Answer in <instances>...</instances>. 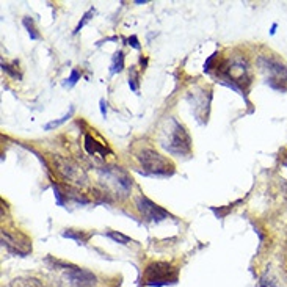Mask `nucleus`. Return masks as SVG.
Segmentation results:
<instances>
[{
  "mask_svg": "<svg viewBox=\"0 0 287 287\" xmlns=\"http://www.w3.org/2000/svg\"><path fill=\"white\" fill-rule=\"evenodd\" d=\"M157 141L163 151L176 157H185L192 153V137L176 118L170 116L162 123Z\"/></svg>",
  "mask_w": 287,
  "mask_h": 287,
  "instance_id": "f257e3e1",
  "label": "nucleus"
},
{
  "mask_svg": "<svg viewBox=\"0 0 287 287\" xmlns=\"http://www.w3.org/2000/svg\"><path fill=\"white\" fill-rule=\"evenodd\" d=\"M217 71L218 82L229 87L231 90L237 91L240 96L246 97L248 87L251 83V67L243 55L223 61L220 66H217Z\"/></svg>",
  "mask_w": 287,
  "mask_h": 287,
  "instance_id": "f03ea898",
  "label": "nucleus"
},
{
  "mask_svg": "<svg viewBox=\"0 0 287 287\" xmlns=\"http://www.w3.org/2000/svg\"><path fill=\"white\" fill-rule=\"evenodd\" d=\"M133 157L137 159V162L143 168V174L157 177H168L174 174L173 163L160 153H157L154 148L140 146L137 151H133Z\"/></svg>",
  "mask_w": 287,
  "mask_h": 287,
  "instance_id": "7ed1b4c3",
  "label": "nucleus"
},
{
  "mask_svg": "<svg viewBox=\"0 0 287 287\" xmlns=\"http://www.w3.org/2000/svg\"><path fill=\"white\" fill-rule=\"evenodd\" d=\"M258 66L265 76L267 85L279 93L287 91V64L276 57L261 55L258 58Z\"/></svg>",
  "mask_w": 287,
  "mask_h": 287,
  "instance_id": "20e7f679",
  "label": "nucleus"
},
{
  "mask_svg": "<svg viewBox=\"0 0 287 287\" xmlns=\"http://www.w3.org/2000/svg\"><path fill=\"white\" fill-rule=\"evenodd\" d=\"M179 279V270L170 262H151L143 273V284L151 287H162L176 284Z\"/></svg>",
  "mask_w": 287,
  "mask_h": 287,
  "instance_id": "39448f33",
  "label": "nucleus"
},
{
  "mask_svg": "<svg viewBox=\"0 0 287 287\" xmlns=\"http://www.w3.org/2000/svg\"><path fill=\"white\" fill-rule=\"evenodd\" d=\"M187 100L192 105L193 115L196 120L201 123H207L209 112H210V100H212V93L210 90H206L204 87H195L189 94Z\"/></svg>",
  "mask_w": 287,
  "mask_h": 287,
  "instance_id": "423d86ee",
  "label": "nucleus"
},
{
  "mask_svg": "<svg viewBox=\"0 0 287 287\" xmlns=\"http://www.w3.org/2000/svg\"><path fill=\"white\" fill-rule=\"evenodd\" d=\"M135 207H137V210L141 213V217L145 218V220L153 222V223H160L170 217V213H168L163 207L156 204L154 201H151L145 195H140V196L135 198Z\"/></svg>",
  "mask_w": 287,
  "mask_h": 287,
  "instance_id": "0eeeda50",
  "label": "nucleus"
},
{
  "mask_svg": "<svg viewBox=\"0 0 287 287\" xmlns=\"http://www.w3.org/2000/svg\"><path fill=\"white\" fill-rule=\"evenodd\" d=\"M54 162L57 165V171L66 181H69L76 185H83L87 182V174L83 173L82 168H79L74 162L66 160L60 156H54Z\"/></svg>",
  "mask_w": 287,
  "mask_h": 287,
  "instance_id": "6e6552de",
  "label": "nucleus"
},
{
  "mask_svg": "<svg viewBox=\"0 0 287 287\" xmlns=\"http://www.w3.org/2000/svg\"><path fill=\"white\" fill-rule=\"evenodd\" d=\"M105 181H109L115 192L121 193L123 196H126L130 190H132V179L127 176L126 171H123L120 166H112V168H104L102 170Z\"/></svg>",
  "mask_w": 287,
  "mask_h": 287,
  "instance_id": "1a4fd4ad",
  "label": "nucleus"
},
{
  "mask_svg": "<svg viewBox=\"0 0 287 287\" xmlns=\"http://www.w3.org/2000/svg\"><path fill=\"white\" fill-rule=\"evenodd\" d=\"M64 278L74 287H94L97 284V276L93 272L76 267V265H71L69 268H66Z\"/></svg>",
  "mask_w": 287,
  "mask_h": 287,
  "instance_id": "9d476101",
  "label": "nucleus"
},
{
  "mask_svg": "<svg viewBox=\"0 0 287 287\" xmlns=\"http://www.w3.org/2000/svg\"><path fill=\"white\" fill-rule=\"evenodd\" d=\"M2 245L11 253V255L16 256H27L31 251V242L25 237V235L21 234V237L18 239L14 234H10L8 231H2Z\"/></svg>",
  "mask_w": 287,
  "mask_h": 287,
  "instance_id": "9b49d317",
  "label": "nucleus"
},
{
  "mask_svg": "<svg viewBox=\"0 0 287 287\" xmlns=\"http://www.w3.org/2000/svg\"><path fill=\"white\" fill-rule=\"evenodd\" d=\"M85 149H87V153H88L90 156H96V154H99L100 157H105V154L110 153V151H109L104 145L97 143V141L91 137L90 133L85 135Z\"/></svg>",
  "mask_w": 287,
  "mask_h": 287,
  "instance_id": "f8f14e48",
  "label": "nucleus"
},
{
  "mask_svg": "<svg viewBox=\"0 0 287 287\" xmlns=\"http://www.w3.org/2000/svg\"><path fill=\"white\" fill-rule=\"evenodd\" d=\"M124 69V52L123 50H118L113 54L112 64H110V74H118Z\"/></svg>",
  "mask_w": 287,
  "mask_h": 287,
  "instance_id": "ddd939ff",
  "label": "nucleus"
},
{
  "mask_svg": "<svg viewBox=\"0 0 287 287\" xmlns=\"http://www.w3.org/2000/svg\"><path fill=\"white\" fill-rule=\"evenodd\" d=\"M61 235L66 239H73V240H76L77 243H82V245H85L90 239L88 234H85L83 231H76V229H66Z\"/></svg>",
  "mask_w": 287,
  "mask_h": 287,
  "instance_id": "4468645a",
  "label": "nucleus"
},
{
  "mask_svg": "<svg viewBox=\"0 0 287 287\" xmlns=\"http://www.w3.org/2000/svg\"><path fill=\"white\" fill-rule=\"evenodd\" d=\"M10 287H46L37 278H16Z\"/></svg>",
  "mask_w": 287,
  "mask_h": 287,
  "instance_id": "2eb2a0df",
  "label": "nucleus"
},
{
  "mask_svg": "<svg viewBox=\"0 0 287 287\" xmlns=\"http://www.w3.org/2000/svg\"><path fill=\"white\" fill-rule=\"evenodd\" d=\"M74 110H76V109H74V107L71 105V107H69V112H67L66 115H63L61 118H58V120H54V121L47 123V124L44 126V130H54L55 127H60V126H61L63 123H66V121L69 120V118H71V116L74 115Z\"/></svg>",
  "mask_w": 287,
  "mask_h": 287,
  "instance_id": "dca6fc26",
  "label": "nucleus"
},
{
  "mask_svg": "<svg viewBox=\"0 0 287 287\" xmlns=\"http://www.w3.org/2000/svg\"><path fill=\"white\" fill-rule=\"evenodd\" d=\"M107 237H110L113 242L121 243V245H130V243H133V240H132L130 237H127L126 234L118 232V231H109V232H107Z\"/></svg>",
  "mask_w": 287,
  "mask_h": 287,
  "instance_id": "f3484780",
  "label": "nucleus"
},
{
  "mask_svg": "<svg viewBox=\"0 0 287 287\" xmlns=\"http://www.w3.org/2000/svg\"><path fill=\"white\" fill-rule=\"evenodd\" d=\"M22 25H24V27H25V30L28 31L30 40H33V41H38V40L41 38V35H40V33L35 30V25H33V19H31V18H24V19H22Z\"/></svg>",
  "mask_w": 287,
  "mask_h": 287,
  "instance_id": "a211bd4d",
  "label": "nucleus"
},
{
  "mask_svg": "<svg viewBox=\"0 0 287 287\" xmlns=\"http://www.w3.org/2000/svg\"><path fill=\"white\" fill-rule=\"evenodd\" d=\"M129 87L133 93H138L140 91V83H138V73L137 69L132 66L130 71H129Z\"/></svg>",
  "mask_w": 287,
  "mask_h": 287,
  "instance_id": "6ab92c4d",
  "label": "nucleus"
},
{
  "mask_svg": "<svg viewBox=\"0 0 287 287\" xmlns=\"http://www.w3.org/2000/svg\"><path fill=\"white\" fill-rule=\"evenodd\" d=\"M94 13H96V11H94V8H91V10H88V11H87L85 14H83L82 21H80V22L77 24V27H76V30H74V35H76V33H79V31H80V30H82L83 27H85V25H87V24H88V22H90V21L93 19Z\"/></svg>",
  "mask_w": 287,
  "mask_h": 287,
  "instance_id": "aec40b11",
  "label": "nucleus"
},
{
  "mask_svg": "<svg viewBox=\"0 0 287 287\" xmlns=\"http://www.w3.org/2000/svg\"><path fill=\"white\" fill-rule=\"evenodd\" d=\"M80 77H82V73L79 71V69H73L71 71V76L66 79V82L63 83V87H74L76 83L80 80Z\"/></svg>",
  "mask_w": 287,
  "mask_h": 287,
  "instance_id": "412c9836",
  "label": "nucleus"
},
{
  "mask_svg": "<svg viewBox=\"0 0 287 287\" xmlns=\"http://www.w3.org/2000/svg\"><path fill=\"white\" fill-rule=\"evenodd\" d=\"M52 190H54V196H55V201H57V206L63 207L64 206V196L60 190V187L57 184H52Z\"/></svg>",
  "mask_w": 287,
  "mask_h": 287,
  "instance_id": "4be33fe9",
  "label": "nucleus"
},
{
  "mask_svg": "<svg viewBox=\"0 0 287 287\" xmlns=\"http://www.w3.org/2000/svg\"><path fill=\"white\" fill-rule=\"evenodd\" d=\"M232 206H234V204H231V206H228V207H223V209H222V207H218V209H217V207H210V210L217 215V218H225V215L232 209Z\"/></svg>",
  "mask_w": 287,
  "mask_h": 287,
  "instance_id": "5701e85b",
  "label": "nucleus"
},
{
  "mask_svg": "<svg viewBox=\"0 0 287 287\" xmlns=\"http://www.w3.org/2000/svg\"><path fill=\"white\" fill-rule=\"evenodd\" d=\"M2 69H4V73H7V74H10L11 77H14V79H22V76L18 73V71H13L11 69V66H8V64H5V63H2Z\"/></svg>",
  "mask_w": 287,
  "mask_h": 287,
  "instance_id": "b1692460",
  "label": "nucleus"
},
{
  "mask_svg": "<svg viewBox=\"0 0 287 287\" xmlns=\"http://www.w3.org/2000/svg\"><path fill=\"white\" fill-rule=\"evenodd\" d=\"M127 44H129L130 47H133L135 50H140V49H141V46H140V43H138V38L135 37V35H132L130 38H127Z\"/></svg>",
  "mask_w": 287,
  "mask_h": 287,
  "instance_id": "393cba45",
  "label": "nucleus"
},
{
  "mask_svg": "<svg viewBox=\"0 0 287 287\" xmlns=\"http://www.w3.org/2000/svg\"><path fill=\"white\" fill-rule=\"evenodd\" d=\"M215 57H217V52L215 54H212L207 60H206V63H204V73H210V69H212V63H213V60H215Z\"/></svg>",
  "mask_w": 287,
  "mask_h": 287,
  "instance_id": "a878e982",
  "label": "nucleus"
},
{
  "mask_svg": "<svg viewBox=\"0 0 287 287\" xmlns=\"http://www.w3.org/2000/svg\"><path fill=\"white\" fill-rule=\"evenodd\" d=\"M99 109H100V115L105 118L107 116V102H105V99L99 100Z\"/></svg>",
  "mask_w": 287,
  "mask_h": 287,
  "instance_id": "bb28decb",
  "label": "nucleus"
},
{
  "mask_svg": "<svg viewBox=\"0 0 287 287\" xmlns=\"http://www.w3.org/2000/svg\"><path fill=\"white\" fill-rule=\"evenodd\" d=\"M259 287H272V285L268 284V281H267L265 278H262V279H261V282H259Z\"/></svg>",
  "mask_w": 287,
  "mask_h": 287,
  "instance_id": "cd10ccee",
  "label": "nucleus"
},
{
  "mask_svg": "<svg viewBox=\"0 0 287 287\" xmlns=\"http://www.w3.org/2000/svg\"><path fill=\"white\" fill-rule=\"evenodd\" d=\"M275 33H276V24H273L272 30H270V35H275Z\"/></svg>",
  "mask_w": 287,
  "mask_h": 287,
  "instance_id": "c85d7f7f",
  "label": "nucleus"
}]
</instances>
